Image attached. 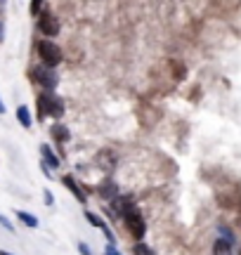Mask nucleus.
<instances>
[{
  "mask_svg": "<svg viewBox=\"0 0 241 255\" xmlns=\"http://www.w3.org/2000/svg\"><path fill=\"white\" fill-rule=\"evenodd\" d=\"M36 104H38V121H45L50 116V119H55L59 123V119L64 116V111H66L64 102L59 100L55 92H40Z\"/></svg>",
  "mask_w": 241,
  "mask_h": 255,
  "instance_id": "1",
  "label": "nucleus"
},
{
  "mask_svg": "<svg viewBox=\"0 0 241 255\" xmlns=\"http://www.w3.org/2000/svg\"><path fill=\"white\" fill-rule=\"evenodd\" d=\"M31 81H36L40 88H45V92H55V88L59 85V76H57L55 69L40 64V66L31 69Z\"/></svg>",
  "mask_w": 241,
  "mask_h": 255,
  "instance_id": "2",
  "label": "nucleus"
},
{
  "mask_svg": "<svg viewBox=\"0 0 241 255\" xmlns=\"http://www.w3.org/2000/svg\"><path fill=\"white\" fill-rule=\"evenodd\" d=\"M38 57L43 59V66L55 69L57 64L62 62V47L52 43V40H40L38 43Z\"/></svg>",
  "mask_w": 241,
  "mask_h": 255,
  "instance_id": "3",
  "label": "nucleus"
},
{
  "mask_svg": "<svg viewBox=\"0 0 241 255\" xmlns=\"http://www.w3.org/2000/svg\"><path fill=\"white\" fill-rule=\"evenodd\" d=\"M123 220H125V227H128V232L132 234V239H139L144 237V232H147V222H144V218H142V213H139L137 208H130L125 215H123Z\"/></svg>",
  "mask_w": 241,
  "mask_h": 255,
  "instance_id": "4",
  "label": "nucleus"
},
{
  "mask_svg": "<svg viewBox=\"0 0 241 255\" xmlns=\"http://www.w3.org/2000/svg\"><path fill=\"white\" fill-rule=\"evenodd\" d=\"M59 28H62V24H59V19H57L52 12H45L43 17H38V31H40L43 36L55 38L57 33H59Z\"/></svg>",
  "mask_w": 241,
  "mask_h": 255,
  "instance_id": "5",
  "label": "nucleus"
},
{
  "mask_svg": "<svg viewBox=\"0 0 241 255\" xmlns=\"http://www.w3.org/2000/svg\"><path fill=\"white\" fill-rule=\"evenodd\" d=\"M97 194H100L102 201H109V203H112V201L119 196V187H116V182H112V180H102L100 187H97Z\"/></svg>",
  "mask_w": 241,
  "mask_h": 255,
  "instance_id": "6",
  "label": "nucleus"
},
{
  "mask_svg": "<svg viewBox=\"0 0 241 255\" xmlns=\"http://www.w3.org/2000/svg\"><path fill=\"white\" fill-rule=\"evenodd\" d=\"M50 135H52V139H55L57 144H64V142H69L71 132H69V128L64 123H52L50 126Z\"/></svg>",
  "mask_w": 241,
  "mask_h": 255,
  "instance_id": "7",
  "label": "nucleus"
},
{
  "mask_svg": "<svg viewBox=\"0 0 241 255\" xmlns=\"http://www.w3.org/2000/svg\"><path fill=\"white\" fill-rule=\"evenodd\" d=\"M40 156H43V163H45L47 168H52V170L62 165V163H59V156L50 149V144H40Z\"/></svg>",
  "mask_w": 241,
  "mask_h": 255,
  "instance_id": "8",
  "label": "nucleus"
},
{
  "mask_svg": "<svg viewBox=\"0 0 241 255\" xmlns=\"http://www.w3.org/2000/svg\"><path fill=\"white\" fill-rule=\"evenodd\" d=\"M62 184H64L66 189L71 191V194H74V196H76L78 201H81V203H85V191L81 189V187H78L76 177H71V175H64V177H62Z\"/></svg>",
  "mask_w": 241,
  "mask_h": 255,
  "instance_id": "9",
  "label": "nucleus"
},
{
  "mask_svg": "<svg viewBox=\"0 0 241 255\" xmlns=\"http://www.w3.org/2000/svg\"><path fill=\"white\" fill-rule=\"evenodd\" d=\"M234 251V244L230 241V239H215V244H213V255H232Z\"/></svg>",
  "mask_w": 241,
  "mask_h": 255,
  "instance_id": "10",
  "label": "nucleus"
},
{
  "mask_svg": "<svg viewBox=\"0 0 241 255\" xmlns=\"http://www.w3.org/2000/svg\"><path fill=\"white\" fill-rule=\"evenodd\" d=\"M17 121L21 123L24 128H31L33 126V119H31V111H28V107H17Z\"/></svg>",
  "mask_w": 241,
  "mask_h": 255,
  "instance_id": "11",
  "label": "nucleus"
},
{
  "mask_svg": "<svg viewBox=\"0 0 241 255\" xmlns=\"http://www.w3.org/2000/svg\"><path fill=\"white\" fill-rule=\"evenodd\" d=\"M17 218L26 225V227H31V229H36L40 222H38V218L36 215H31V213H26V210H17Z\"/></svg>",
  "mask_w": 241,
  "mask_h": 255,
  "instance_id": "12",
  "label": "nucleus"
},
{
  "mask_svg": "<svg viewBox=\"0 0 241 255\" xmlns=\"http://www.w3.org/2000/svg\"><path fill=\"white\" fill-rule=\"evenodd\" d=\"M85 220H88L93 227H97V229H104V227H107V222H104V220L100 218L97 213H90V210H85Z\"/></svg>",
  "mask_w": 241,
  "mask_h": 255,
  "instance_id": "13",
  "label": "nucleus"
},
{
  "mask_svg": "<svg viewBox=\"0 0 241 255\" xmlns=\"http://www.w3.org/2000/svg\"><path fill=\"white\" fill-rule=\"evenodd\" d=\"M45 12H47V5H45V2H40V0H33V2H31V14L43 17Z\"/></svg>",
  "mask_w": 241,
  "mask_h": 255,
  "instance_id": "14",
  "label": "nucleus"
},
{
  "mask_svg": "<svg viewBox=\"0 0 241 255\" xmlns=\"http://www.w3.org/2000/svg\"><path fill=\"white\" fill-rule=\"evenodd\" d=\"M132 255H156V253H154L147 244H142V241H139V244H135V246H132Z\"/></svg>",
  "mask_w": 241,
  "mask_h": 255,
  "instance_id": "15",
  "label": "nucleus"
},
{
  "mask_svg": "<svg viewBox=\"0 0 241 255\" xmlns=\"http://www.w3.org/2000/svg\"><path fill=\"white\" fill-rule=\"evenodd\" d=\"M0 227H5L7 232H14V225H12V222H9V220L2 215V213H0Z\"/></svg>",
  "mask_w": 241,
  "mask_h": 255,
  "instance_id": "16",
  "label": "nucleus"
},
{
  "mask_svg": "<svg viewBox=\"0 0 241 255\" xmlns=\"http://www.w3.org/2000/svg\"><path fill=\"white\" fill-rule=\"evenodd\" d=\"M43 199H45V206H52V203H55V196H52L50 189H43Z\"/></svg>",
  "mask_w": 241,
  "mask_h": 255,
  "instance_id": "17",
  "label": "nucleus"
},
{
  "mask_svg": "<svg viewBox=\"0 0 241 255\" xmlns=\"http://www.w3.org/2000/svg\"><path fill=\"white\" fill-rule=\"evenodd\" d=\"M104 255H120V251L116 246H109V244H107V248H104Z\"/></svg>",
  "mask_w": 241,
  "mask_h": 255,
  "instance_id": "18",
  "label": "nucleus"
},
{
  "mask_svg": "<svg viewBox=\"0 0 241 255\" xmlns=\"http://www.w3.org/2000/svg\"><path fill=\"white\" fill-rule=\"evenodd\" d=\"M78 253L81 255H93V251L88 248V244H78Z\"/></svg>",
  "mask_w": 241,
  "mask_h": 255,
  "instance_id": "19",
  "label": "nucleus"
},
{
  "mask_svg": "<svg viewBox=\"0 0 241 255\" xmlns=\"http://www.w3.org/2000/svg\"><path fill=\"white\" fill-rule=\"evenodd\" d=\"M5 38V26H2V21H0V40Z\"/></svg>",
  "mask_w": 241,
  "mask_h": 255,
  "instance_id": "20",
  "label": "nucleus"
},
{
  "mask_svg": "<svg viewBox=\"0 0 241 255\" xmlns=\"http://www.w3.org/2000/svg\"><path fill=\"white\" fill-rule=\"evenodd\" d=\"M5 111L7 109H5V104H2V100H0V114H5Z\"/></svg>",
  "mask_w": 241,
  "mask_h": 255,
  "instance_id": "21",
  "label": "nucleus"
},
{
  "mask_svg": "<svg viewBox=\"0 0 241 255\" xmlns=\"http://www.w3.org/2000/svg\"><path fill=\"white\" fill-rule=\"evenodd\" d=\"M0 255H12V253H7V251H0Z\"/></svg>",
  "mask_w": 241,
  "mask_h": 255,
  "instance_id": "22",
  "label": "nucleus"
},
{
  "mask_svg": "<svg viewBox=\"0 0 241 255\" xmlns=\"http://www.w3.org/2000/svg\"><path fill=\"white\" fill-rule=\"evenodd\" d=\"M2 7H5V2H0V9H2Z\"/></svg>",
  "mask_w": 241,
  "mask_h": 255,
  "instance_id": "23",
  "label": "nucleus"
}]
</instances>
